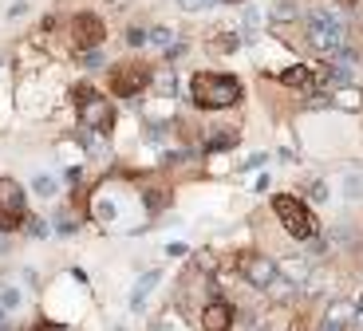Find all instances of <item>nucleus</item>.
Listing matches in <instances>:
<instances>
[{
    "mask_svg": "<svg viewBox=\"0 0 363 331\" xmlns=\"http://www.w3.org/2000/svg\"><path fill=\"white\" fill-rule=\"evenodd\" d=\"M189 95L194 103L205 110H221V107H233L241 99V79L225 75V71H198L189 79Z\"/></svg>",
    "mask_w": 363,
    "mask_h": 331,
    "instance_id": "obj_1",
    "label": "nucleus"
},
{
    "mask_svg": "<svg viewBox=\"0 0 363 331\" xmlns=\"http://www.w3.org/2000/svg\"><path fill=\"white\" fill-rule=\"evenodd\" d=\"M308 44L316 47V51H324V56H336V51H344L347 44V20L336 8H328V4H320V8H312L308 12Z\"/></svg>",
    "mask_w": 363,
    "mask_h": 331,
    "instance_id": "obj_2",
    "label": "nucleus"
},
{
    "mask_svg": "<svg viewBox=\"0 0 363 331\" xmlns=\"http://www.w3.org/2000/svg\"><path fill=\"white\" fill-rule=\"evenodd\" d=\"M71 99H75L79 119H83V126H87V130H95V134H107L110 126H115V110H110V103L95 91V87L79 83L75 91H71Z\"/></svg>",
    "mask_w": 363,
    "mask_h": 331,
    "instance_id": "obj_3",
    "label": "nucleus"
},
{
    "mask_svg": "<svg viewBox=\"0 0 363 331\" xmlns=\"http://www.w3.org/2000/svg\"><path fill=\"white\" fill-rule=\"evenodd\" d=\"M272 213L281 217V225L296 236V241H312L316 236V221H312V213H308V205L300 201V197H292V193H277V197H272Z\"/></svg>",
    "mask_w": 363,
    "mask_h": 331,
    "instance_id": "obj_4",
    "label": "nucleus"
},
{
    "mask_svg": "<svg viewBox=\"0 0 363 331\" xmlns=\"http://www.w3.org/2000/svg\"><path fill=\"white\" fill-rule=\"evenodd\" d=\"M150 83H154V71L139 60L110 67V95H119V99H134V95H142Z\"/></svg>",
    "mask_w": 363,
    "mask_h": 331,
    "instance_id": "obj_5",
    "label": "nucleus"
},
{
    "mask_svg": "<svg viewBox=\"0 0 363 331\" xmlns=\"http://www.w3.org/2000/svg\"><path fill=\"white\" fill-rule=\"evenodd\" d=\"M103 40H107V28H103V20L95 12L71 16V44H75L79 51H91V47H99Z\"/></svg>",
    "mask_w": 363,
    "mask_h": 331,
    "instance_id": "obj_6",
    "label": "nucleus"
},
{
    "mask_svg": "<svg viewBox=\"0 0 363 331\" xmlns=\"http://www.w3.org/2000/svg\"><path fill=\"white\" fill-rule=\"evenodd\" d=\"M281 87H288V91H300V95H312L324 87V75H320V63L316 67H308V63H292L288 71H281Z\"/></svg>",
    "mask_w": 363,
    "mask_h": 331,
    "instance_id": "obj_7",
    "label": "nucleus"
},
{
    "mask_svg": "<svg viewBox=\"0 0 363 331\" xmlns=\"http://www.w3.org/2000/svg\"><path fill=\"white\" fill-rule=\"evenodd\" d=\"M237 268H241V276H245L253 288H268V284L277 280V265H272L268 256H257V252H241V256H237Z\"/></svg>",
    "mask_w": 363,
    "mask_h": 331,
    "instance_id": "obj_8",
    "label": "nucleus"
},
{
    "mask_svg": "<svg viewBox=\"0 0 363 331\" xmlns=\"http://www.w3.org/2000/svg\"><path fill=\"white\" fill-rule=\"evenodd\" d=\"M202 328L205 331H229V328H233V308H229L225 299L205 304V308H202Z\"/></svg>",
    "mask_w": 363,
    "mask_h": 331,
    "instance_id": "obj_9",
    "label": "nucleus"
},
{
    "mask_svg": "<svg viewBox=\"0 0 363 331\" xmlns=\"http://www.w3.org/2000/svg\"><path fill=\"white\" fill-rule=\"evenodd\" d=\"M355 328V304H347V299H336L324 315V331H347Z\"/></svg>",
    "mask_w": 363,
    "mask_h": 331,
    "instance_id": "obj_10",
    "label": "nucleus"
},
{
    "mask_svg": "<svg viewBox=\"0 0 363 331\" xmlns=\"http://www.w3.org/2000/svg\"><path fill=\"white\" fill-rule=\"evenodd\" d=\"M0 205L12 209V213H24V189L12 177H0Z\"/></svg>",
    "mask_w": 363,
    "mask_h": 331,
    "instance_id": "obj_11",
    "label": "nucleus"
},
{
    "mask_svg": "<svg viewBox=\"0 0 363 331\" xmlns=\"http://www.w3.org/2000/svg\"><path fill=\"white\" fill-rule=\"evenodd\" d=\"M331 103H336V107H344V110H360V107H363V95L355 91V87H340Z\"/></svg>",
    "mask_w": 363,
    "mask_h": 331,
    "instance_id": "obj_12",
    "label": "nucleus"
},
{
    "mask_svg": "<svg viewBox=\"0 0 363 331\" xmlns=\"http://www.w3.org/2000/svg\"><path fill=\"white\" fill-rule=\"evenodd\" d=\"M150 44L162 47V51H174V47H178V32L174 28H150Z\"/></svg>",
    "mask_w": 363,
    "mask_h": 331,
    "instance_id": "obj_13",
    "label": "nucleus"
},
{
    "mask_svg": "<svg viewBox=\"0 0 363 331\" xmlns=\"http://www.w3.org/2000/svg\"><path fill=\"white\" fill-rule=\"evenodd\" d=\"M154 284H158V272H146V276L139 280V288H134V296H130V304H134V308H142V304H146V296L154 292Z\"/></svg>",
    "mask_w": 363,
    "mask_h": 331,
    "instance_id": "obj_14",
    "label": "nucleus"
},
{
    "mask_svg": "<svg viewBox=\"0 0 363 331\" xmlns=\"http://www.w3.org/2000/svg\"><path fill=\"white\" fill-rule=\"evenodd\" d=\"M24 213H12V209H4V205H0V233H12V229H20V225H24Z\"/></svg>",
    "mask_w": 363,
    "mask_h": 331,
    "instance_id": "obj_15",
    "label": "nucleus"
},
{
    "mask_svg": "<svg viewBox=\"0 0 363 331\" xmlns=\"http://www.w3.org/2000/svg\"><path fill=\"white\" fill-rule=\"evenodd\" d=\"M233 142H237V130H221V134H209L205 150H225V146H233Z\"/></svg>",
    "mask_w": 363,
    "mask_h": 331,
    "instance_id": "obj_16",
    "label": "nucleus"
},
{
    "mask_svg": "<svg viewBox=\"0 0 363 331\" xmlns=\"http://www.w3.org/2000/svg\"><path fill=\"white\" fill-rule=\"evenodd\" d=\"M32 189H36V193H40V197H56V177H47V173H40V177H36V182H32Z\"/></svg>",
    "mask_w": 363,
    "mask_h": 331,
    "instance_id": "obj_17",
    "label": "nucleus"
},
{
    "mask_svg": "<svg viewBox=\"0 0 363 331\" xmlns=\"http://www.w3.org/2000/svg\"><path fill=\"white\" fill-rule=\"evenodd\" d=\"M284 276H288V280H292V284L308 280V265H304V260H296V265L288 260V265H284Z\"/></svg>",
    "mask_w": 363,
    "mask_h": 331,
    "instance_id": "obj_18",
    "label": "nucleus"
},
{
    "mask_svg": "<svg viewBox=\"0 0 363 331\" xmlns=\"http://www.w3.org/2000/svg\"><path fill=\"white\" fill-rule=\"evenodd\" d=\"M344 186H347L344 193L351 197V201H355V197H363V173H351V177H347Z\"/></svg>",
    "mask_w": 363,
    "mask_h": 331,
    "instance_id": "obj_19",
    "label": "nucleus"
},
{
    "mask_svg": "<svg viewBox=\"0 0 363 331\" xmlns=\"http://www.w3.org/2000/svg\"><path fill=\"white\" fill-rule=\"evenodd\" d=\"M126 44H130V47L150 44V32H146V28H126Z\"/></svg>",
    "mask_w": 363,
    "mask_h": 331,
    "instance_id": "obj_20",
    "label": "nucleus"
},
{
    "mask_svg": "<svg viewBox=\"0 0 363 331\" xmlns=\"http://www.w3.org/2000/svg\"><path fill=\"white\" fill-rule=\"evenodd\" d=\"M166 201H170V197H166L162 189H146V205H150V209H162Z\"/></svg>",
    "mask_w": 363,
    "mask_h": 331,
    "instance_id": "obj_21",
    "label": "nucleus"
},
{
    "mask_svg": "<svg viewBox=\"0 0 363 331\" xmlns=\"http://www.w3.org/2000/svg\"><path fill=\"white\" fill-rule=\"evenodd\" d=\"M272 16H277V20H288V16H296V4H288V0H281V4L272 8Z\"/></svg>",
    "mask_w": 363,
    "mask_h": 331,
    "instance_id": "obj_22",
    "label": "nucleus"
},
{
    "mask_svg": "<svg viewBox=\"0 0 363 331\" xmlns=\"http://www.w3.org/2000/svg\"><path fill=\"white\" fill-rule=\"evenodd\" d=\"M83 67H103V56H99V47L83 51Z\"/></svg>",
    "mask_w": 363,
    "mask_h": 331,
    "instance_id": "obj_23",
    "label": "nucleus"
},
{
    "mask_svg": "<svg viewBox=\"0 0 363 331\" xmlns=\"http://www.w3.org/2000/svg\"><path fill=\"white\" fill-rule=\"evenodd\" d=\"M213 47H218V51H233V47H237V36H218V40H213Z\"/></svg>",
    "mask_w": 363,
    "mask_h": 331,
    "instance_id": "obj_24",
    "label": "nucleus"
},
{
    "mask_svg": "<svg viewBox=\"0 0 363 331\" xmlns=\"http://www.w3.org/2000/svg\"><path fill=\"white\" fill-rule=\"evenodd\" d=\"M28 233H32V236H44V233H47L44 217H28Z\"/></svg>",
    "mask_w": 363,
    "mask_h": 331,
    "instance_id": "obj_25",
    "label": "nucleus"
},
{
    "mask_svg": "<svg viewBox=\"0 0 363 331\" xmlns=\"http://www.w3.org/2000/svg\"><path fill=\"white\" fill-rule=\"evenodd\" d=\"M154 83H158V87H162L166 95L174 91V75H170V71H162V75H154Z\"/></svg>",
    "mask_w": 363,
    "mask_h": 331,
    "instance_id": "obj_26",
    "label": "nucleus"
},
{
    "mask_svg": "<svg viewBox=\"0 0 363 331\" xmlns=\"http://www.w3.org/2000/svg\"><path fill=\"white\" fill-rule=\"evenodd\" d=\"M178 4H182L186 12H198V8H205V4H209V0H178Z\"/></svg>",
    "mask_w": 363,
    "mask_h": 331,
    "instance_id": "obj_27",
    "label": "nucleus"
},
{
    "mask_svg": "<svg viewBox=\"0 0 363 331\" xmlns=\"http://www.w3.org/2000/svg\"><path fill=\"white\" fill-rule=\"evenodd\" d=\"M16 304H20V292H16V288H8V292H4V308H16Z\"/></svg>",
    "mask_w": 363,
    "mask_h": 331,
    "instance_id": "obj_28",
    "label": "nucleus"
},
{
    "mask_svg": "<svg viewBox=\"0 0 363 331\" xmlns=\"http://www.w3.org/2000/svg\"><path fill=\"white\" fill-rule=\"evenodd\" d=\"M312 197H316V201H324V197H328V186H324V182H316V186H312Z\"/></svg>",
    "mask_w": 363,
    "mask_h": 331,
    "instance_id": "obj_29",
    "label": "nucleus"
},
{
    "mask_svg": "<svg viewBox=\"0 0 363 331\" xmlns=\"http://www.w3.org/2000/svg\"><path fill=\"white\" fill-rule=\"evenodd\" d=\"M355 328L363 331V296H360V304H355Z\"/></svg>",
    "mask_w": 363,
    "mask_h": 331,
    "instance_id": "obj_30",
    "label": "nucleus"
},
{
    "mask_svg": "<svg viewBox=\"0 0 363 331\" xmlns=\"http://www.w3.org/2000/svg\"><path fill=\"white\" fill-rule=\"evenodd\" d=\"M0 252H8V241H4V233H0Z\"/></svg>",
    "mask_w": 363,
    "mask_h": 331,
    "instance_id": "obj_31",
    "label": "nucleus"
},
{
    "mask_svg": "<svg viewBox=\"0 0 363 331\" xmlns=\"http://www.w3.org/2000/svg\"><path fill=\"white\" fill-rule=\"evenodd\" d=\"M225 4H241V0H225Z\"/></svg>",
    "mask_w": 363,
    "mask_h": 331,
    "instance_id": "obj_32",
    "label": "nucleus"
},
{
    "mask_svg": "<svg viewBox=\"0 0 363 331\" xmlns=\"http://www.w3.org/2000/svg\"><path fill=\"white\" fill-rule=\"evenodd\" d=\"M0 323H4V308H0Z\"/></svg>",
    "mask_w": 363,
    "mask_h": 331,
    "instance_id": "obj_33",
    "label": "nucleus"
},
{
    "mask_svg": "<svg viewBox=\"0 0 363 331\" xmlns=\"http://www.w3.org/2000/svg\"><path fill=\"white\" fill-rule=\"evenodd\" d=\"M344 4H355V0H344Z\"/></svg>",
    "mask_w": 363,
    "mask_h": 331,
    "instance_id": "obj_34",
    "label": "nucleus"
}]
</instances>
